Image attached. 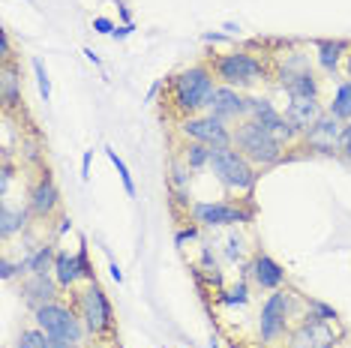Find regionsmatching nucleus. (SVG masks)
<instances>
[{
  "instance_id": "f257e3e1",
  "label": "nucleus",
  "mask_w": 351,
  "mask_h": 348,
  "mask_svg": "<svg viewBox=\"0 0 351 348\" xmlns=\"http://www.w3.org/2000/svg\"><path fill=\"white\" fill-rule=\"evenodd\" d=\"M169 87H171V108L180 117H193L207 112L219 82L213 75L210 63H193V66L180 69L178 75H171Z\"/></svg>"
},
{
  "instance_id": "f03ea898",
  "label": "nucleus",
  "mask_w": 351,
  "mask_h": 348,
  "mask_svg": "<svg viewBox=\"0 0 351 348\" xmlns=\"http://www.w3.org/2000/svg\"><path fill=\"white\" fill-rule=\"evenodd\" d=\"M207 63H210L219 84L237 87L243 93L258 87L261 82H267V75H274V66L261 54H255L250 49H228L222 54H213Z\"/></svg>"
},
{
  "instance_id": "7ed1b4c3",
  "label": "nucleus",
  "mask_w": 351,
  "mask_h": 348,
  "mask_svg": "<svg viewBox=\"0 0 351 348\" xmlns=\"http://www.w3.org/2000/svg\"><path fill=\"white\" fill-rule=\"evenodd\" d=\"M231 145L241 150L255 169H270V165L282 162L285 150H289L282 141L274 136V132L265 129L261 123L250 121V117L231 126Z\"/></svg>"
},
{
  "instance_id": "20e7f679",
  "label": "nucleus",
  "mask_w": 351,
  "mask_h": 348,
  "mask_svg": "<svg viewBox=\"0 0 351 348\" xmlns=\"http://www.w3.org/2000/svg\"><path fill=\"white\" fill-rule=\"evenodd\" d=\"M303 300L294 295L289 288H276L270 291L261 303V312H258V339L261 345H276L279 339L289 336L291 330V319H298V310H300Z\"/></svg>"
},
{
  "instance_id": "39448f33",
  "label": "nucleus",
  "mask_w": 351,
  "mask_h": 348,
  "mask_svg": "<svg viewBox=\"0 0 351 348\" xmlns=\"http://www.w3.org/2000/svg\"><path fill=\"white\" fill-rule=\"evenodd\" d=\"M210 171H213V177H217L219 184L228 189V192L252 199V189H255V184H258V169H255V165L246 160V156L234 145L213 147Z\"/></svg>"
},
{
  "instance_id": "423d86ee",
  "label": "nucleus",
  "mask_w": 351,
  "mask_h": 348,
  "mask_svg": "<svg viewBox=\"0 0 351 348\" xmlns=\"http://www.w3.org/2000/svg\"><path fill=\"white\" fill-rule=\"evenodd\" d=\"M75 310L82 315L84 327L90 336H106L114 330V310L108 303V295L102 291V286L97 279L93 282H84L82 291H75Z\"/></svg>"
},
{
  "instance_id": "0eeeda50",
  "label": "nucleus",
  "mask_w": 351,
  "mask_h": 348,
  "mask_svg": "<svg viewBox=\"0 0 351 348\" xmlns=\"http://www.w3.org/2000/svg\"><path fill=\"white\" fill-rule=\"evenodd\" d=\"M243 201H193L189 216L198 228H228V225H243L255 219L252 204Z\"/></svg>"
},
{
  "instance_id": "6e6552de",
  "label": "nucleus",
  "mask_w": 351,
  "mask_h": 348,
  "mask_svg": "<svg viewBox=\"0 0 351 348\" xmlns=\"http://www.w3.org/2000/svg\"><path fill=\"white\" fill-rule=\"evenodd\" d=\"M34 321H36V327H43L49 336H66V339H73L75 345L84 343L87 327H84L82 315H78V310H73V306L60 303V300H51V303L39 306L34 312Z\"/></svg>"
},
{
  "instance_id": "1a4fd4ad",
  "label": "nucleus",
  "mask_w": 351,
  "mask_h": 348,
  "mask_svg": "<svg viewBox=\"0 0 351 348\" xmlns=\"http://www.w3.org/2000/svg\"><path fill=\"white\" fill-rule=\"evenodd\" d=\"M333 324L337 321H318L303 312L300 321L285 336V348H337L339 334L333 330Z\"/></svg>"
},
{
  "instance_id": "9d476101",
  "label": "nucleus",
  "mask_w": 351,
  "mask_h": 348,
  "mask_svg": "<svg viewBox=\"0 0 351 348\" xmlns=\"http://www.w3.org/2000/svg\"><path fill=\"white\" fill-rule=\"evenodd\" d=\"M180 136L186 141H198L207 147H228L231 145V126L213 114H193L180 121Z\"/></svg>"
},
{
  "instance_id": "9b49d317",
  "label": "nucleus",
  "mask_w": 351,
  "mask_h": 348,
  "mask_svg": "<svg viewBox=\"0 0 351 348\" xmlns=\"http://www.w3.org/2000/svg\"><path fill=\"white\" fill-rule=\"evenodd\" d=\"M339 136H342V123L333 114L324 112L306 132H303L300 145L318 156H339Z\"/></svg>"
},
{
  "instance_id": "f8f14e48",
  "label": "nucleus",
  "mask_w": 351,
  "mask_h": 348,
  "mask_svg": "<svg viewBox=\"0 0 351 348\" xmlns=\"http://www.w3.org/2000/svg\"><path fill=\"white\" fill-rule=\"evenodd\" d=\"M207 114H213V117H219V121H226L228 126H234L250 117V97H246L243 90H237V87L219 84L210 105H207Z\"/></svg>"
},
{
  "instance_id": "ddd939ff",
  "label": "nucleus",
  "mask_w": 351,
  "mask_h": 348,
  "mask_svg": "<svg viewBox=\"0 0 351 348\" xmlns=\"http://www.w3.org/2000/svg\"><path fill=\"white\" fill-rule=\"evenodd\" d=\"M27 210L34 213V219H51L60 210V189L54 184V177L49 171L39 174L36 184L27 192Z\"/></svg>"
},
{
  "instance_id": "4468645a",
  "label": "nucleus",
  "mask_w": 351,
  "mask_h": 348,
  "mask_svg": "<svg viewBox=\"0 0 351 348\" xmlns=\"http://www.w3.org/2000/svg\"><path fill=\"white\" fill-rule=\"evenodd\" d=\"M58 291H63L54 279V273H36V276H25L21 279V300L30 312H36L39 306L58 300Z\"/></svg>"
},
{
  "instance_id": "2eb2a0df",
  "label": "nucleus",
  "mask_w": 351,
  "mask_h": 348,
  "mask_svg": "<svg viewBox=\"0 0 351 348\" xmlns=\"http://www.w3.org/2000/svg\"><path fill=\"white\" fill-rule=\"evenodd\" d=\"M250 267H252V282L261 291H276V288L285 286V279H289L285 267L279 264L274 256H267V252H255L250 258Z\"/></svg>"
},
{
  "instance_id": "dca6fc26",
  "label": "nucleus",
  "mask_w": 351,
  "mask_h": 348,
  "mask_svg": "<svg viewBox=\"0 0 351 348\" xmlns=\"http://www.w3.org/2000/svg\"><path fill=\"white\" fill-rule=\"evenodd\" d=\"M324 112H327V105H322V99H289L282 117H285V123L291 126L294 136L303 138V132H306Z\"/></svg>"
},
{
  "instance_id": "f3484780",
  "label": "nucleus",
  "mask_w": 351,
  "mask_h": 348,
  "mask_svg": "<svg viewBox=\"0 0 351 348\" xmlns=\"http://www.w3.org/2000/svg\"><path fill=\"white\" fill-rule=\"evenodd\" d=\"M313 49H315L318 66H322L327 75H337L348 58V51H351V42L348 39H315Z\"/></svg>"
},
{
  "instance_id": "a211bd4d",
  "label": "nucleus",
  "mask_w": 351,
  "mask_h": 348,
  "mask_svg": "<svg viewBox=\"0 0 351 348\" xmlns=\"http://www.w3.org/2000/svg\"><path fill=\"white\" fill-rule=\"evenodd\" d=\"M21 97H25V87H21L19 66H15V60H3V66H0V99H3L6 112L19 108Z\"/></svg>"
},
{
  "instance_id": "6ab92c4d",
  "label": "nucleus",
  "mask_w": 351,
  "mask_h": 348,
  "mask_svg": "<svg viewBox=\"0 0 351 348\" xmlns=\"http://www.w3.org/2000/svg\"><path fill=\"white\" fill-rule=\"evenodd\" d=\"M54 258H58V249H54L51 243H43V247H36L34 252H27V256L19 261L21 279H25V276H36V273H51Z\"/></svg>"
},
{
  "instance_id": "aec40b11",
  "label": "nucleus",
  "mask_w": 351,
  "mask_h": 348,
  "mask_svg": "<svg viewBox=\"0 0 351 348\" xmlns=\"http://www.w3.org/2000/svg\"><path fill=\"white\" fill-rule=\"evenodd\" d=\"M51 273H54V279H58V286L63 291H69V288H75L78 282H84L78 256H69V252H63V249H58V258H54V271Z\"/></svg>"
},
{
  "instance_id": "412c9836",
  "label": "nucleus",
  "mask_w": 351,
  "mask_h": 348,
  "mask_svg": "<svg viewBox=\"0 0 351 348\" xmlns=\"http://www.w3.org/2000/svg\"><path fill=\"white\" fill-rule=\"evenodd\" d=\"M309 69H313V60H309L306 51H289L282 60L274 63V78H276V84H285V82H291L294 75L309 73Z\"/></svg>"
},
{
  "instance_id": "4be33fe9",
  "label": "nucleus",
  "mask_w": 351,
  "mask_h": 348,
  "mask_svg": "<svg viewBox=\"0 0 351 348\" xmlns=\"http://www.w3.org/2000/svg\"><path fill=\"white\" fill-rule=\"evenodd\" d=\"M279 87L285 90V97H289V99H322V84H318V78H315L313 69H309V73L294 75L291 82H285Z\"/></svg>"
},
{
  "instance_id": "5701e85b",
  "label": "nucleus",
  "mask_w": 351,
  "mask_h": 348,
  "mask_svg": "<svg viewBox=\"0 0 351 348\" xmlns=\"http://www.w3.org/2000/svg\"><path fill=\"white\" fill-rule=\"evenodd\" d=\"M30 216H34V213H30L27 208H12V204L3 201V208H0V237L10 240V237L21 234L27 228Z\"/></svg>"
},
{
  "instance_id": "b1692460",
  "label": "nucleus",
  "mask_w": 351,
  "mask_h": 348,
  "mask_svg": "<svg viewBox=\"0 0 351 348\" xmlns=\"http://www.w3.org/2000/svg\"><path fill=\"white\" fill-rule=\"evenodd\" d=\"M327 114H333L339 123H351V82H339L327 102Z\"/></svg>"
},
{
  "instance_id": "393cba45",
  "label": "nucleus",
  "mask_w": 351,
  "mask_h": 348,
  "mask_svg": "<svg viewBox=\"0 0 351 348\" xmlns=\"http://www.w3.org/2000/svg\"><path fill=\"white\" fill-rule=\"evenodd\" d=\"M210 153H213V147L198 145V141H186L180 160L189 165V171H202V169H210Z\"/></svg>"
},
{
  "instance_id": "a878e982",
  "label": "nucleus",
  "mask_w": 351,
  "mask_h": 348,
  "mask_svg": "<svg viewBox=\"0 0 351 348\" xmlns=\"http://www.w3.org/2000/svg\"><path fill=\"white\" fill-rule=\"evenodd\" d=\"M217 303H222V306H246L250 303V279H237L231 288L217 291Z\"/></svg>"
},
{
  "instance_id": "bb28decb",
  "label": "nucleus",
  "mask_w": 351,
  "mask_h": 348,
  "mask_svg": "<svg viewBox=\"0 0 351 348\" xmlns=\"http://www.w3.org/2000/svg\"><path fill=\"white\" fill-rule=\"evenodd\" d=\"M169 184H171V189L189 192V184H193V174H189V165L183 162V160H171V165H169Z\"/></svg>"
},
{
  "instance_id": "cd10ccee",
  "label": "nucleus",
  "mask_w": 351,
  "mask_h": 348,
  "mask_svg": "<svg viewBox=\"0 0 351 348\" xmlns=\"http://www.w3.org/2000/svg\"><path fill=\"white\" fill-rule=\"evenodd\" d=\"M106 156L111 160V165L117 169V174H121V184H123V189H126V195H130V199H135V195H138V189H135V180H132L130 169H126V162L121 160V156H117L114 147H106Z\"/></svg>"
},
{
  "instance_id": "c85d7f7f",
  "label": "nucleus",
  "mask_w": 351,
  "mask_h": 348,
  "mask_svg": "<svg viewBox=\"0 0 351 348\" xmlns=\"http://www.w3.org/2000/svg\"><path fill=\"white\" fill-rule=\"evenodd\" d=\"M12 348H49V334L43 327H27L19 334Z\"/></svg>"
},
{
  "instance_id": "c756f323",
  "label": "nucleus",
  "mask_w": 351,
  "mask_h": 348,
  "mask_svg": "<svg viewBox=\"0 0 351 348\" xmlns=\"http://www.w3.org/2000/svg\"><path fill=\"white\" fill-rule=\"evenodd\" d=\"M306 315H313V319H318V321H339V312L333 310L330 303H324V300H315V297L306 300Z\"/></svg>"
},
{
  "instance_id": "7c9ffc66",
  "label": "nucleus",
  "mask_w": 351,
  "mask_h": 348,
  "mask_svg": "<svg viewBox=\"0 0 351 348\" xmlns=\"http://www.w3.org/2000/svg\"><path fill=\"white\" fill-rule=\"evenodd\" d=\"M34 75H36V87H39V97H43V102H51V78H49L45 63L39 58H34Z\"/></svg>"
},
{
  "instance_id": "2f4dec72",
  "label": "nucleus",
  "mask_w": 351,
  "mask_h": 348,
  "mask_svg": "<svg viewBox=\"0 0 351 348\" xmlns=\"http://www.w3.org/2000/svg\"><path fill=\"white\" fill-rule=\"evenodd\" d=\"M243 237L237 234V232H231L228 234V240H226V258L228 261H243V256H246V247H243Z\"/></svg>"
},
{
  "instance_id": "473e14b6",
  "label": "nucleus",
  "mask_w": 351,
  "mask_h": 348,
  "mask_svg": "<svg viewBox=\"0 0 351 348\" xmlns=\"http://www.w3.org/2000/svg\"><path fill=\"white\" fill-rule=\"evenodd\" d=\"M78 264H82V276L84 282H93V267H90V258H87V240H82V247H78Z\"/></svg>"
},
{
  "instance_id": "72a5a7b5",
  "label": "nucleus",
  "mask_w": 351,
  "mask_h": 348,
  "mask_svg": "<svg viewBox=\"0 0 351 348\" xmlns=\"http://www.w3.org/2000/svg\"><path fill=\"white\" fill-rule=\"evenodd\" d=\"M198 232H202V228H198L195 223L189 225V228H180V232L174 234V247L183 249V243H193V240H198Z\"/></svg>"
},
{
  "instance_id": "f704fd0d",
  "label": "nucleus",
  "mask_w": 351,
  "mask_h": 348,
  "mask_svg": "<svg viewBox=\"0 0 351 348\" xmlns=\"http://www.w3.org/2000/svg\"><path fill=\"white\" fill-rule=\"evenodd\" d=\"M339 156L351 162V123H342V136H339Z\"/></svg>"
},
{
  "instance_id": "c9c22d12",
  "label": "nucleus",
  "mask_w": 351,
  "mask_h": 348,
  "mask_svg": "<svg viewBox=\"0 0 351 348\" xmlns=\"http://www.w3.org/2000/svg\"><path fill=\"white\" fill-rule=\"evenodd\" d=\"M10 184H12V162L3 160V171H0V195L6 199V192H10Z\"/></svg>"
},
{
  "instance_id": "e433bc0d",
  "label": "nucleus",
  "mask_w": 351,
  "mask_h": 348,
  "mask_svg": "<svg viewBox=\"0 0 351 348\" xmlns=\"http://www.w3.org/2000/svg\"><path fill=\"white\" fill-rule=\"evenodd\" d=\"M114 21L111 18H106V15H99V18H93V30H97V34H102V36H111L114 34Z\"/></svg>"
},
{
  "instance_id": "4c0bfd02",
  "label": "nucleus",
  "mask_w": 351,
  "mask_h": 348,
  "mask_svg": "<svg viewBox=\"0 0 351 348\" xmlns=\"http://www.w3.org/2000/svg\"><path fill=\"white\" fill-rule=\"evenodd\" d=\"M0 276H3V279H15V276H21L19 261H10V258L0 261Z\"/></svg>"
},
{
  "instance_id": "58836bf2",
  "label": "nucleus",
  "mask_w": 351,
  "mask_h": 348,
  "mask_svg": "<svg viewBox=\"0 0 351 348\" xmlns=\"http://www.w3.org/2000/svg\"><path fill=\"white\" fill-rule=\"evenodd\" d=\"M21 153H25L27 162H39V147L34 141H21Z\"/></svg>"
},
{
  "instance_id": "ea45409f",
  "label": "nucleus",
  "mask_w": 351,
  "mask_h": 348,
  "mask_svg": "<svg viewBox=\"0 0 351 348\" xmlns=\"http://www.w3.org/2000/svg\"><path fill=\"white\" fill-rule=\"evenodd\" d=\"M0 58L3 60H12V42H10V34H0Z\"/></svg>"
},
{
  "instance_id": "a19ab883",
  "label": "nucleus",
  "mask_w": 351,
  "mask_h": 348,
  "mask_svg": "<svg viewBox=\"0 0 351 348\" xmlns=\"http://www.w3.org/2000/svg\"><path fill=\"white\" fill-rule=\"evenodd\" d=\"M90 160H93V150H84V156H82V180L84 184L90 180Z\"/></svg>"
},
{
  "instance_id": "79ce46f5",
  "label": "nucleus",
  "mask_w": 351,
  "mask_h": 348,
  "mask_svg": "<svg viewBox=\"0 0 351 348\" xmlns=\"http://www.w3.org/2000/svg\"><path fill=\"white\" fill-rule=\"evenodd\" d=\"M132 34H135V25H117V27H114V34H111V39H117V42H121V39L132 36Z\"/></svg>"
},
{
  "instance_id": "37998d69",
  "label": "nucleus",
  "mask_w": 351,
  "mask_h": 348,
  "mask_svg": "<svg viewBox=\"0 0 351 348\" xmlns=\"http://www.w3.org/2000/svg\"><path fill=\"white\" fill-rule=\"evenodd\" d=\"M49 348H78V345L66 336H49Z\"/></svg>"
},
{
  "instance_id": "c03bdc74",
  "label": "nucleus",
  "mask_w": 351,
  "mask_h": 348,
  "mask_svg": "<svg viewBox=\"0 0 351 348\" xmlns=\"http://www.w3.org/2000/svg\"><path fill=\"white\" fill-rule=\"evenodd\" d=\"M117 15H121V25H135V21H132V12H130V6H126L123 0H117Z\"/></svg>"
},
{
  "instance_id": "a18cd8bd",
  "label": "nucleus",
  "mask_w": 351,
  "mask_h": 348,
  "mask_svg": "<svg viewBox=\"0 0 351 348\" xmlns=\"http://www.w3.org/2000/svg\"><path fill=\"white\" fill-rule=\"evenodd\" d=\"M108 273H111V279H114L117 286H121V282H123V271H121V267H117V261H111V264H108Z\"/></svg>"
},
{
  "instance_id": "49530a36",
  "label": "nucleus",
  "mask_w": 351,
  "mask_h": 348,
  "mask_svg": "<svg viewBox=\"0 0 351 348\" xmlns=\"http://www.w3.org/2000/svg\"><path fill=\"white\" fill-rule=\"evenodd\" d=\"M202 42L217 45V42H228V36H222V34H204V36H202Z\"/></svg>"
},
{
  "instance_id": "de8ad7c7",
  "label": "nucleus",
  "mask_w": 351,
  "mask_h": 348,
  "mask_svg": "<svg viewBox=\"0 0 351 348\" xmlns=\"http://www.w3.org/2000/svg\"><path fill=\"white\" fill-rule=\"evenodd\" d=\"M69 232H73V219H69V216H60V225H58V234L63 237V234H69Z\"/></svg>"
},
{
  "instance_id": "09e8293b",
  "label": "nucleus",
  "mask_w": 351,
  "mask_h": 348,
  "mask_svg": "<svg viewBox=\"0 0 351 348\" xmlns=\"http://www.w3.org/2000/svg\"><path fill=\"white\" fill-rule=\"evenodd\" d=\"M162 87H165V82H156L154 87H150V90H147V102H154V99L159 97V90H162Z\"/></svg>"
},
{
  "instance_id": "8fccbe9b",
  "label": "nucleus",
  "mask_w": 351,
  "mask_h": 348,
  "mask_svg": "<svg viewBox=\"0 0 351 348\" xmlns=\"http://www.w3.org/2000/svg\"><path fill=\"white\" fill-rule=\"evenodd\" d=\"M222 30H226L228 36H234V34H241V25H234V21H226V25H222Z\"/></svg>"
},
{
  "instance_id": "3c124183",
  "label": "nucleus",
  "mask_w": 351,
  "mask_h": 348,
  "mask_svg": "<svg viewBox=\"0 0 351 348\" xmlns=\"http://www.w3.org/2000/svg\"><path fill=\"white\" fill-rule=\"evenodd\" d=\"M84 58H87V60H90V63H93V66H99V63H102V60H99V54H97V51H93V49H84Z\"/></svg>"
},
{
  "instance_id": "603ef678",
  "label": "nucleus",
  "mask_w": 351,
  "mask_h": 348,
  "mask_svg": "<svg viewBox=\"0 0 351 348\" xmlns=\"http://www.w3.org/2000/svg\"><path fill=\"white\" fill-rule=\"evenodd\" d=\"M342 69H346V82H351V51H348L346 63H342Z\"/></svg>"
},
{
  "instance_id": "864d4df0",
  "label": "nucleus",
  "mask_w": 351,
  "mask_h": 348,
  "mask_svg": "<svg viewBox=\"0 0 351 348\" xmlns=\"http://www.w3.org/2000/svg\"><path fill=\"white\" fill-rule=\"evenodd\" d=\"M210 348H219V345H217V343H210Z\"/></svg>"
},
{
  "instance_id": "5fc2aeb1",
  "label": "nucleus",
  "mask_w": 351,
  "mask_h": 348,
  "mask_svg": "<svg viewBox=\"0 0 351 348\" xmlns=\"http://www.w3.org/2000/svg\"><path fill=\"white\" fill-rule=\"evenodd\" d=\"M165 348H169V345H165Z\"/></svg>"
}]
</instances>
